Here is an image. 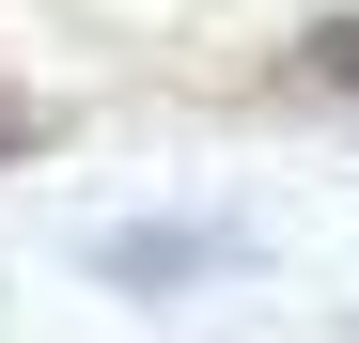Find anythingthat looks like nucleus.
<instances>
[{"instance_id":"nucleus-1","label":"nucleus","mask_w":359,"mask_h":343,"mask_svg":"<svg viewBox=\"0 0 359 343\" xmlns=\"http://www.w3.org/2000/svg\"><path fill=\"white\" fill-rule=\"evenodd\" d=\"M297 78H328V94H359V16H313V31H297Z\"/></svg>"},{"instance_id":"nucleus-2","label":"nucleus","mask_w":359,"mask_h":343,"mask_svg":"<svg viewBox=\"0 0 359 343\" xmlns=\"http://www.w3.org/2000/svg\"><path fill=\"white\" fill-rule=\"evenodd\" d=\"M32 141H47V109H32V94H16V78H0V172H16V156H32Z\"/></svg>"}]
</instances>
